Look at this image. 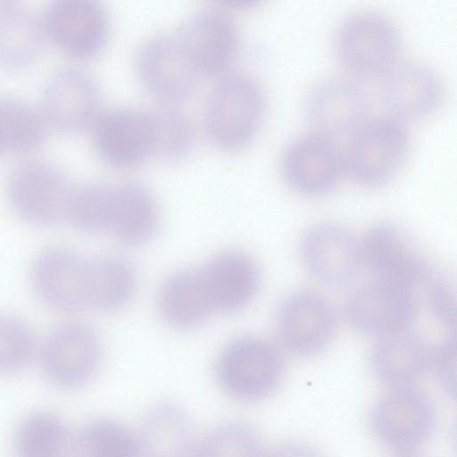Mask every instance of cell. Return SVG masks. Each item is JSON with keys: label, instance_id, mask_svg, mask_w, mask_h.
Masks as SVG:
<instances>
[{"label": "cell", "instance_id": "6da1fadb", "mask_svg": "<svg viewBox=\"0 0 457 457\" xmlns=\"http://www.w3.org/2000/svg\"><path fill=\"white\" fill-rule=\"evenodd\" d=\"M265 112L260 83L246 73L221 79L209 94L204 112V129L217 147L237 150L252 141Z\"/></svg>", "mask_w": 457, "mask_h": 457}, {"label": "cell", "instance_id": "d4e9b609", "mask_svg": "<svg viewBox=\"0 0 457 457\" xmlns=\"http://www.w3.org/2000/svg\"><path fill=\"white\" fill-rule=\"evenodd\" d=\"M162 319L180 329L196 328L214 312L199 271L183 270L162 282L157 297Z\"/></svg>", "mask_w": 457, "mask_h": 457}, {"label": "cell", "instance_id": "4dcf8cb0", "mask_svg": "<svg viewBox=\"0 0 457 457\" xmlns=\"http://www.w3.org/2000/svg\"><path fill=\"white\" fill-rule=\"evenodd\" d=\"M112 195V184L90 182L75 187L66 220L84 232L109 231Z\"/></svg>", "mask_w": 457, "mask_h": 457}, {"label": "cell", "instance_id": "ffe728a7", "mask_svg": "<svg viewBox=\"0 0 457 457\" xmlns=\"http://www.w3.org/2000/svg\"><path fill=\"white\" fill-rule=\"evenodd\" d=\"M360 246L361 261L378 279L417 289L430 273L425 262L389 225L370 228Z\"/></svg>", "mask_w": 457, "mask_h": 457}, {"label": "cell", "instance_id": "9a60e30c", "mask_svg": "<svg viewBox=\"0 0 457 457\" xmlns=\"http://www.w3.org/2000/svg\"><path fill=\"white\" fill-rule=\"evenodd\" d=\"M370 103L356 82L333 77L320 81L309 93L305 113L316 132L330 137L354 133L367 120Z\"/></svg>", "mask_w": 457, "mask_h": 457}, {"label": "cell", "instance_id": "ac0fdd59", "mask_svg": "<svg viewBox=\"0 0 457 457\" xmlns=\"http://www.w3.org/2000/svg\"><path fill=\"white\" fill-rule=\"evenodd\" d=\"M99 91L94 79L84 71L67 67L54 72L42 94L45 119L63 131H77L96 118Z\"/></svg>", "mask_w": 457, "mask_h": 457}, {"label": "cell", "instance_id": "8d00e7d4", "mask_svg": "<svg viewBox=\"0 0 457 457\" xmlns=\"http://www.w3.org/2000/svg\"><path fill=\"white\" fill-rule=\"evenodd\" d=\"M266 457H324L313 447L302 443H284L273 448Z\"/></svg>", "mask_w": 457, "mask_h": 457}, {"label": "cell", "instance_id": "8992f818", "mask_svg": "<svg viewBox=\"0 0 457 457\" xmlns=\"http://www.w3.org/2000/svg\"><path fill=\"white\" fill-rule=\"evenodd\" d=\"M436 411L433 401L411 386L395 387L374 405L370 426L389 449L405 453L421 446L433 434Z\"/></svg>", "mask_w": 457, "mask_h": 457}, {"label": "cell", "instance_id": "8fae6325", "mask_svg": "<svg viewBox=\"0 0 457 457\" xmlns=\"http://www.w3.org/2000/svg\"><path fill=\"white\" fill-rule=\"evenodd\" d=\"M345 169V156L333 138L316 131L293 141L284 152L281 162L287 184L306 195H320L331 191Z\"/></svg>", "mask_w": 457, "mask_h": 457}, {"label": "cell", "instance_id": "30bf717a", "mask_svg": "<svg viewBox=\"0 0 457 457\" xmlns=\"http://www.w3.org/2000/svg\"><path fill=\"white\" fill-rule=\"evenodd\" d=\"M137 71L144 87L168 104L189 98L200 76L178 38L169 35L154 36L142 46Z\"/></svg>", "mask_w": 457, "mask_h": 457}, {"label": "cell", "instance_id": "5b68a950", "mask_svg": "<svg viewBox=\"0 0 457 457\" xmlns=\"http://www.w3.org/2000/svg\"><path fill=\"white\" fill-rule=\"evenodd\" d=\"M75 186L55 165L30 160L15 167L7 182L13 209L30 223L49 226L66 220Z\"/></svg>", "mask_w": 457, "mask_h": 457}, {"label": "cell", "instance_id": "d6986e66", "mask_svg": "<svg viewBox=\"0 0 457 457\" xmlns=\"http://www.w3.org/2000/svg\"><path fill=\"white\" fill-rule=\"evenodd\" d=\"M380 92L395 117L416 120L431 114L440 105L443 86L431 67L409 61L395 63L384 74Z\"/></svg>", "mask_w": 457, "mask_h": 457}, {"label": "cell", "instance_id": "1f68e13d", "mask_svg": "<svg viewBox=\"0 0 457 457\" xmlns=\"http://www.w3.org/2000/svg\"><path fill=\"white\" fill-rule=\"evenodd\" d=\"M193 457H262L259 434L240 422L224 423L205 434L195 447Z\"/></svg>", "mask_w": 457, "mask_h": 457}, {"label": "cell", "instance_id": "e575fe53", "mask_svg": "<svg viewBox=\"0 0 457 457\" xmlns=\"http://www.w3.org/2000/svg\"><path fill=\"white\" fill-rule=\"evenodd\" d=\"M425 281L428 284V302L432 315L445 328H454L455 297L448 278L430 271Z\"/></svg>", "mask_w": 457, "mask_h": 457}, {"label": "cell", "instance_id": "e0dca14e", "mask_svg": "<svg viewBox=\"0 0 457 457\" xmlns=\"http://www.w3.org/2000/svg\"><path fill=\"white\" fill-rule=\"evenodd\" d=\"M300 251L308 271L328 286L349 283L361 262V246L355 237L336 224L312 227L303 236Z\"/></svg>", "mask_w": 457, "mask_h": 457}, {"label": "cell", "instance_id": "d6a6232c", "mask_svg": "<svg viewBox=\"0 0 457 457\" xmlns=\"http://www.w3.org/2000/svg\"><path fill=\"white\" fill-rule=\"evenodd\" d=\"M151 112L155 134L154 156L168 161L186 156L195 140L189 117L172 104L154 107Z\"/></svg>", "mask_w": 457, "mask_h": 457}, {"label": "cell", "instance_id": "cb8c5ba5", "mask_svg": "<svg viewBox=\"0 0 457 457\" xmlns=\"http://www.w3.org/2000/svg\"><path fill=\"white\" fill-rule=\"evenodd\" d=\"M158 208L151 192L137 182L113 185L109 231L121 243L140 245L156 232Z\"/></svg>", "mask_w": 457, "mask_h": 457}, {"label": "cell", "instance_id": "9c48e42d", "mask_svg": "<svg viewBox=\"0 0 457 457\" xmlns=\"http://www.w3.org/2000/svg\"><path fill=\"white\" fill-rule=\"evenodd\" d=\"M46 36L77 58L97 54L107 42L109 19L95 0H54L41 19Z\"/></svg>", "mask_w": 457, "mask_h": 457}, {"label": "cell", "instance_id": "4fadbf2b", "mask_svg": "<svg viewBox=\"0 0 457 457\" xmlns=\"http://www.w3.org/2000/svg\"><path fill=\"white\" fill-rule=\"evenodd\" d=\"M45 374L54 385L75 388L88 382L101 361V345L92 328L79 322L56 328L42 349Z\"/></svg>", "mask_w": 457, "mask_h": 457}, {"label": "cell", "instance_id": "d590c367", "mask_svg": "<svg viewBox=\"0 0 457 457\" xmlns=\"http://www.w3.org/2000/svg\"><path fill=\"white\" fill-rule=\"evenodd\" d=\"M455 337L449 336L431 352L430 363L443 389L453 396L455 392Z\"/></svg>", "mask_w": 457, "mask_h": 457}, {"label": "cell", "instance_id": "f1b7e54d", "mask_svg": "<svg viewBox=\"0 0 457 457\" xmlns=\"http://www.w3.org/2000/svg\"><path fill=\"white\" fill-rule=\"evenodd\" d=\"M45 118L27 102L0 96V142L3 150L26 153L37 148L46 136Z\"/></svg>", "mask_w": 457, "mask_h": 457}, {"label": "cell", "instance_id": "4316f807", "mask_svg": "<svg viewBox=\"0 0 457 457\" xmlns=\"http://www.w3.org/2000/svg\"><path fill=\"white\" fill-rule=\"evenodd\" d=\"M14 449L16 457H75V435L58 415L35 411L19 424Z\"/></svg>", "mask_w": 457, "mask_h": 457}, {"label": "cell", "instance_id": "83f0119b", "mask_svg": "<svg viewBox=\"0 0 457 457\" xmlns=\"http://www.w3.org/2000/svg\"><path fill=\"white\" fill-rule=\"evenodd\" d=\"M137 278L134 267L124 258L104 256L88 262L87 303L102 312H114L132 298Z\"/></svg>", "mask_w": 457, "mask_h": 457}, {"label": "cell", "instance_id": "44dd1931", "mask_svg": "<svg viewBox=\"0 0 457 457\" xmlns=\"http://www.w3.org/2000/svg\"><path fill=\"white\" fill-rule=\"evenodd\" d=\"M199 272L214 312L241 311L253 301L259 289L260 272L256 263L238 251L220 253Z\"/></svg>", "mask_w": 457, "mask_h": 457}, {"label": "cell", "instance_id": "277c9868", "mask_svg": "<svg viewBox=\"0 0 457 457\" xmlns=\"http://www.w3.org/2000/svg\"><path fill=\"white\" fill-rule=\"evenodd\" d=\"M409 147L410 134L401 119L376 118L353 133L345 157V169L362 186H381L397 173Z\"/></svg>", "mask_w": 457, "mask_h": 457}, {"label": "cell", "instance_id": "f546056e", "mask_svg": "<svg viewBox=\"0 0 457 457\" xmlns=\"http://www.w3.org/2000/svg\"><path fill=\"white\" fill-rule=\"evenodd\" d=\"M75 457H139L137 436L115 420H94L75 436Z\"/></svg>", "mask_w": 457, "mask_h": 457}, {"label": "cell", "instance_id": "74e56055", "mask_svg": "<svg viewBox=\"0 0 457 457\" xmlns=\"http://www.w3.org/2000/svg\"><path fill=\"white\" fill-rule=\"evenodd\" d=\"M227 5H229L230 7L234 8H242V7H249L252 5H254V1H248V0H229L226 3Z\"/></svg>", "mask_w": 457, "mask_h": 457}, {"label": "cell", "instance_id": "7402d4cb", "mask_svg": "<svg viewBox=\"0 0 457 457\" xmlns=\"http://www.w3.org/2000/svg\"><path fill=\"white\" fill-rule=\"evenodd\" d=\"M431 351L420 334L410 328L380 336L372 345L370 368L393 388L411 386L430 363Z\"/></svg>", "mask_w": 457, "mask_h": 457}, {"label": "cell", "instance_id": "f35d334b", "mask_svg": "<svg viewBox=\"0 0 457 457\" xmlns=\"http://www.w3.org/2000/svg\"><path fill=\"white\" fill-rule=\"evenodd\" d=\"M399 457H423V456L416 455V454H403V455L399 456Z\"/></svg>", "mask_w": 457, "mask_h": 457}, {"label": "cell", "instance_id": "2e32d148", "mask_svg": "<svg viewBox=\"0 0 457 457\" xmlns=\"http://www.w3.org/2000/svg\"><path fill=\"white\" fill-rule=\"evenodd\" d=\"M88 262L64 248H48L32 267V283L39 298L52 309L74 312L87 303Z\"/></svg>", "mask_w": 457, "mask_h": 457}, {"label": "cell", "instance_id": "484cf974", "mask_svg": "<svg viewBox=\"0 0 457 457\" xmlns=\"http://www.w3.org/2000/svg\"><path fill=\"white\" fill-rule=\"evenodd\" d=\"M41 20L30 10L12 2L0 3V65L21 69L41 53L45 41Z\"/></svg>", "mask_w": 457, "mask_h": 457}, {"label": "cell", "instance_id": "52a82bcc", "mask_svg": "<svg viewBox=\"0 0 457 457\" xmlns=\"http://www.w3.org/2000/svg\"><path fill=\"white\" fill-rule=\"evenodd\" d=\"M93 141L107 165L127 170L154 156L155 134L151 110L113 108L95 120Z\"/></svg>", "mask_w": 457, "mask_h": 457}, {"label": "cell", "instance_id": "603a6c76", "mask_svg": "<svg viewBox=\"0 0 457 457\" xmlns=\"http://www.w3.org/2000/svg\"><path fill=\"white\" fill-rule=\"evenodd\" d=\"M136 436L139 457H189L192 454L189 419L174 403H160L150 408Z\"/></svg>", "mask_w": 457, "mask_h": 457}, {"label": "cell", "instance_id": "7c38bea8", "mask_svg": "<svg viewBox=\"0 0 457 457\" xmlns=\"http://www.w3.org/2000/svg\"><path fill=\"white\" fill-rule=\"evenodd\" d=\"M187 58L204 75H219L235 62L239 34L232 19L223 11L200 10L183 23L177 37Z\"/></svg>", "mask_w": 457, "mask_h": 457}, {"label": "cell", "instance_id": "ab89813d", "mask_svg": "<svg viewBox=\"0 0 457 457\" xmlns=\"http://www.w3.org/2000/svg\"><path fill=\"white\" fill-rule=\"evenodd\" d=\"M3 151V147H2V145H1V142H0V152Z\"/></svg>", "mask_w": 457, "mask_h": 457}, {"label": "cell", "instance_id": "5bb4252c", "mask_svg": "<svg viewBox=\"0 0 457 457\" xmlns=\"http://www.w3.org/2000/svg\"><path fill=\"white\" fill-rule=\"evenodd\" d=\"M336 326L332 304L321 295L309 290L287 295L277 314L278 334L282 344L301 356L322 350L332 338Z\"/></svg>", "mask_w": 457, "mask_h": 457}, {"label": "cell", "instance_id": "836d02e7", "mask_svg": "<svg viewBox=\"0 0 457 457\" xmlns=\"http://www.w3.org/2000/svg\"><path fill=\"white\" fill-rule=\"evenodd\" d=\"M35 347L28 325L11 315H0V375L21 370L30 361Z\"/></svg>", "mask_w": 457, "mask_h": 457}, {"label": "cell", "instance_id": "7a4b0ae2", "mask_svg": "<svg viewBox=\"0 0 457 457\" xmlns=\"http://www.w3.org/2000/svg\"><path fill=\"white\" fill-rule=\"evenodd\" d=\"M285 358L272 342L259 337L231 341L220 353L215 374L221 388L232 398L256 402L269 396L279 385Z\"/></svg>", "mask_w": 457, "mask_h": 457}, {"label": "cell", "instance_id": "3957f363", "mask_svg": "<svg viewBox=\"0 0 457 457\" xmlns=\"http://www.w3.org/2000/svg\"><path fill=\"white\" fill-rule=\"evenodd\" d=\"M335 46L340 62L351 72L361 76L384 75L396 62L401 36L387 15L361 11L340 23Z\"/></svg>", "mask_w": 457, "mask_h": 457}, {"label": "cell", "instance_id": "ba28073f", "mask_svg": "<svg viewBox=\"0 0 457 457\" xmlns=\"http://www.w3.org/2000/svg\"><path fill=\"white\" fill-rule=\"evenodd\" d=\"M418 312L416 288L378 278L356 288L345 305L356 330L378 337L409 328Z\"/></svg>", "mask_w": 457, "mask_h": 457}]
</instances>
